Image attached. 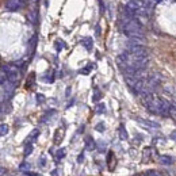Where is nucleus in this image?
Masks as SVG:
<instances>
[{
  "instance_id": "obj_1",
  "label": "nucleus",
  "mask_w": 176,
  "mask_h": 176,
  "mask_svg": "<svg viewBox=\"0 0 176 176\" xmlns=\"http://www.w3.org/2000/svg\"><path fill=\"white\" fill-rule=\"evenodd\" d=\"M142 102H144V106L151 113L159 114V115H163V117H168L172 107V104L168 100L155 95V94H148V95L142 96Z\"/></svg>"
},
{
  "instance_id": "obj_2",
  "label": "nucleus",
  "mask_w": 176,
  "mask_h": 176,
  "mask_svg": "<svg viewBox=\"0 0 176 176\" xmlns=\"http://www.w3.org/2000/svg\"><path fill=\"white\" fill-rule=\"evenodd\" d=\"M119 25H121L122 31L125 33L129 38H140V40H144V30H142V26L137 21L136 16H132L123 11L122 14H121Z\"/></svg>"
},
{
  "instance_id": "obj_3",
  "label": "nucleus",
  "mask_w": 176,
  "mask_h": 176,
  "mask_svg": "<svg viewBox=\"0 0 176 176\" xmlns=\"http://www.w3.org/2000/svg\"><path fill=\"white\" fill-rule=\"evenodd\" d=\"M2 72L6 73L8 81H11V83H14V84L18 83L21 73H19V68H18V65H16V64L3 65V67H2Z\"/></svg>"
},
{
  "instance_id": "obj_4",
  "label": "nucleus",
  "mask_w": 176,
  "mask_h": 176,
  "mask_svg": "<svg viewBox=\"0 0 176 176\" xmlns=\"http://www.w3.org/2000/svg\"><path fill=\"white\" fill-rule=\"evenodd\" d=\"M25 6L23 0H6L4 3V8L7 11H18Z\"/></svg>"
},
{
  "instance_id": "obj_5",
  "label": "nucleus",
  "mask_w": 176,
  "mask_h": 176,
  "mask_svg": "<svg viewBox=\"0 0 176 176\" xmlns=\"http://www.w3.org/2000/svg\"><path fill=\"white\" fill-rule=\"evenodd\" d=\"M157 161H159V164H161V165H171V164H174V159H172L171 156H168V155H160L157 157Z\"/></svg>"
},
{
  "instance_id": "obj_6",
  "label": "nucleus",
  "mask_w": 176,
  "mask_h": 176,
  "mask_svg": "<svg viewBox=\"0 0 176 176\" xmlns=\"http://www.w3.org/2000/svg\"><path fill=\"white\" fill-rule=\"evenodd\" d=\"M136 121L138 123H141L142 126H145V128H151V129H157L159 128V123L152 122V121H146V119H142V118H136Z\"/></svg>"
},
{
  "instance_id": "obj_7",
  "label": "nucleus",
  "mask_w": 176,
  "mask_h": 176,
  "mask_svg": "<svg viewBox=\"0 0 176 176\" xmlns=\"http://www.w3.org/2000/svg\"><path fill=\"white\" fill-rule=\"evenodd\" d=\"M81 45H83L88 52H91V50H92V45H94L92 38H91V37H84L83 40H81Z\"/></svg>"
},
{
  "instance_id": "obj_8",
  "label": "nucleus",
  "mask_w": 176,
  "mask_h": 176,
  "mask_svg": "<svg viewBox=\"0 0 176 176\" xmlns=\"http://www.w3.org/2000/svg\"><path fill=\"white\" fill-rule=\"evenodd\" d=\"M35 48H37V35H33L31 40L29 41V53H30V56L34 54Z\"/></svg>"
},
{
  "instance_id": "obj_9",
  "label": "nucleus",
  "mask_w": 176,
  "mask_h": 176,
  "mask_svg": "<svg viewBox=\"0 0 176 176\" xmlns=\"http://www.w3.org/2000/svg\"><path fill=\"white\" fill-rule=\"evenodd\" d=\"M86 149H88V151L96 149V144H95L92 137H86Z\"/></svg>"
},
{
  "instance_id": "obj_10",
  "label": "nucleus",
  "mask_w": 176,
  "mask_h": 176,
  "mask_svg": "<svg viewBox=\"0 0 176 176\" xmlns=\"http://www.w3.org/2000/svg\"><path fill=\"white\" fill-rule=\"evenodd\" d=\"M118 133H119V138H121V140H123V141L129 138V134H128V132H126V129H125V126H123V125H121V126H119Z\"/></svg>"
},
{
  "instance_id": "obj_11",
  "label": "nucleus",
  "mask_w": 176,
  "mask_h": 176,
  "mask_svg": "<svg viewBox=\"0 0 176 176\" xmlns=\"http://www.w3.org/2000/svg\"><path fill=\"white\" fill-rule=\"evenodd\" d=\"M34 83H35V73L31 72L30 75H29V77H27V81H26V87L31 88L33 86H34Z\"/></svg>"
},
{
  "instance_id": "obj_12",
  "label": "nucleus",
  "mask_w": 176,
  "mask_h": 176,
  "mask_svg": "<svg viewBox=\"0 0 176 176\" xmlns=\"http://www.w3.org/2000/svg\"><path fill=\"white\" fill-rule=\"evenodd\" d=\"M27 18H29V21H30L33 25H35V23H37V19H38V11H37V10L31 11L30 14L27 15Z\"/></svg>"
},
{
  "instance_id": "obj_13",
  "label": "nucleus",
  "mask_w": 176,
  "mask_h": 176,
  "mask_svg": "<svg viewBox=\"0 0 176 176\" xmlns=\"http://www.w3.org/2000/svg\"><path fill=\"white\" fill-rule=\"evenodd\" d=\"M113 160H114V153L110 151L109 152V155H107V167H109L110 171H114V167H113Z\"/></svg>"
},
{
  "instance_id": "obj_14",
  "label": "nucleus",
  "mask_w": 176,
  "mask_h": 176,
  "mask_svg": "<svg viewBox=\"0 0 176 176\" xmlns=\"http://www.w3.org/2000/svg\"><path fill=\"white\" fill-rule=\"evenodd\" d=\"M38 136H40V130H38V129H34V130L31 132V134L29 136V141H30V142H34L35 140H37Z\"/></svg>"
},
{
  "instance_id": "obj_15",
  "label": "nucleus",
  "mask_w": 176,
  "mask_h": 176,
  "mask_svg": "<svg viewBox=\"0 0 176 176\" xmlns=\"http://www.w3.org/2000/svg\"><path fill=\"white\" fill-rule=\"evenodd\" d=\"M19 171L23 172V174H27V172L30 171V164H27V163H22V164L19 165Z\"/></svg>"
},
{
  "instance_id": "obj_16",
  "label": "nucleus",
  "mask_w": 176,
  "mask_h": 176,
  "mask_svg": "<svg viewBox=\"0 0 176 176\" xmlns=\"http://www.w3.org/2000/svg\"><path fill=\"white\" fill-rule=\"evenodd\" d=\"M104 111H106V106H104L103 103H99L98 106L95 107V113L96 114H103Z\"/></svg>"
},
{
  "instance_id": "obj_17",
  "label": "nucleus",
  "mask_w": 176,
  "mask_h": 176,
  "mask_svg": "<svg viewBox=\"0 0 176 176\" xmlns=\"http://www.w3.org/2000/svg\"><path fill=\"white\" fill-rule=\"evenodd\" d=\"M31 153H33V145H31V142H29V144L26 145V148H25L23 155H25V157H27V156L31 155Z\"/></svg>"
},
{
  "instance_id": "obj_18",
  "label": "nucleus",
  "mask_w": 176,
  "mask_h": 176,
  "mask_svg": "<svg viewBox=\"0 0 176 176\" xmlns=\"http://www.w3.org/2000/svg\"><path fill=\"white\" fill-rule=\"evenodd\" d=\"M100 98H102V94H100L99 90H95L94 91V95H92V100L94 102H99Z\"/></svg>"
},
{
  "instance_id": "obj_19",
  "label": "nucleus",
  "mask_w": 176,
  "mask_h": 176,
  "mask_svg": "<svg viewBox=\"0 0 176 176\" xmlns=\"http://www.w3.org/2000/svg\"><path fill=\"white\" fill-rule=\"evenodd\" d=\"M7 133H8V126L6 125V123H2V126H0V134L6 136Z\"/></svg>"
},
{
  "instance_id": "obj_20",
  "label": "nucleus",
  "mask_w": 176,
  "mask_h": 176,
  "mask_svg": "<svg viewBox=\"0 0 176 176\" xmlns=\"http://www.w3.org/2000/svg\"><path fill=\"white\" fill-rule=\"evenodd\" d=\"M54 45H56V49H57L58 52H60L61 49H64V48H65V44H64L63 41H60V40L56 41V44H54Z\"/></svg>"
},
{
  "instance_id": "obj_21",
  "label": "nucleus",
  "mask_w": 176,
  "mask_h": 176,
  "mask_svg": "<svg viewBox=\"0 0 176 176\" xmlns=\"http://www.w3.org/2000/svg\"><path fill=\"white\" fill-rule=\"evenodd\" d=\"M169 117H171L172 119L176 121V106H172V107H171V111H169Z\"/></svg>"
},
{
  "instance_id": "obj_22",
  "label": "nucleus",
  "mask_w": 176,
  "mask_h": 176,
  "mask_svg": "<svg viewBox=\"0 0 176 176\" xmlns=\"http://www.w3.org/2000/svg\"><path fill=\"white\" fill-rule=\"evenodd\" d=\"M91 68H92V65H88V67L83 68V69L80 71V73H81V75H88V73L91 72Z\"/></svg>"
},
{
  "instance_id": "obj_23",
  "label": "nucleus",
  "mask_w": 176,
  "mask_h": 176,
  "mask_svg": "<svg viewBox=\"0 0 176 176\" xmlns=\"http://www.w3.org/2000/svg\"><path fill=\"white\" fill-rule=\"evenodd\" d=\"M60 133H63V132H61V130L58 129L57 132H56V137H54V142H56V144H58V142H60L61 140H63V138H60Z\"/></svg>"
},
{
  "instance_id": "obj_24",
  "label": "nucleus",
  "mask_w": 176,
  "mask_h": 176,
  "mask_svg": "<svg viewBox=\"0 0 176 176\" xmlns=\"http://www.w3.org/2000/svg\"><path fill=\"white\" fill-rule=\"evenodd\" d=\"M96 130L98 132H104V123L103 122H99L96 125Z\"/></svg>"
},
{
  "instance_id": "obj_25",
  "label": "nucleus",
  "mask_w": 176,
  "mask_h": 176,
  "mask_svg": "<svg viewBox=\"0 0 176 176\" xmlns=\"http://www.w3.org/2000/svg\"><path fill=\"white\" fill-rule=\"evenodd\" d=\"M146 155H148V157L151 156V148H145V151H144V161H146Z\"/></svg>"
},
{
  "instance_id": "obj_26",
  "label": "nucleus",
  "mask_w": 176,
  "mask_h": 176,
  "mask_svg": "<svg viewBox=\"0 0 176 176\" xmlns=\"http://www.w3.org/2000/svg\"><path fill=\"white\" fill-rule=\"evenodd\" d=\"M146 176H161L159 172H156V171H148L146 172Z\"/></svg>"
},
{
  "instance_id": "obj_27",
  "label": "nucleus",
  "mask_w": 176,
  "mask_h": 176,
  "mask_svg": "<svg viewBox=\"0 0 176 176\" xmlns=\"http://www.w3.org/2000/svg\"><path fill=\"white\" fill-rule=\"evenodd\" d=\"M37 100H38V103H44L45 102V96L41 95V94H38V95H37Z\"/></svg>"
},
{
  "instance_id": "obj_28",
  "label": "nucleus",
  "mask_w": 176,
  "mask_h": 176,
  "mask_svg": "<svg viewBox=\"0 0 176 176\" xmlns=\"http://www.w3.org/2000/svg\"><path fill=\"white\" fill-rule=\"evenodd\" d=\"M65 156V151H58V153H57V160H60L61 157H64Z\"/></svg>"
},
{
  "instance_id": "obj_29",
  "label": "nucleus",
  "mask_w": 176,
  "mask_h": 176,
  "mask_svg": "<svg viewBox=\"0 0 176 176\" xmlns=\"http://www.w3.org/2000/svg\"><path fill=\"white\" fill-rule=\"evenodd\" d=\"M83 160H84V155H83V153H81V155L79 156V157H77V163H83Z\"/></svg>"
},
{
  "instance_id": "obj_30",
  "label": "nucleus",
  "mask_w": 176,
  "mask_h": 176,
  "mask_svg": "<svg viewBox=\"0 0 176 176\" xmlns=\"http://www.w3.org/2000/svg\"><path fill=\"white\" fill-rule=\"evenodd\" d=\"M171 138L174 140V141H176V130H174V132L171 133Z\"/></svg>"
}]
</instances>
